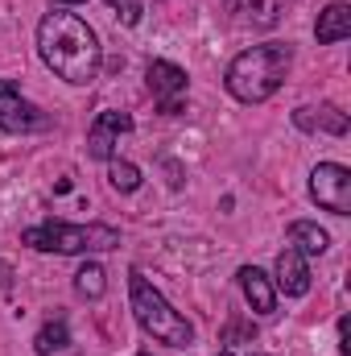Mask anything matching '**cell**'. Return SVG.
Returning a JSON list of instances; mask_svg holds the SVG:
<instances>
[{"label":"cell","mask_w":351,"mask_h":356,"mask_svg":"<svg viewBox=\"0 0 351 356\" xmlns=\"http://www.w3.org/2000/svg\"><path fill=\"white\" fill-rule=\"evenodd\" d=\"M37 54L58 79H67L75 88H87L99 75V63H103V46H99L95 29L75 13H46L42 17Z\"/></svg>","instance_id":"obj_1"},{"label":"cell","mask_w":351,"mask_h":356,"mask_svg":"<svg viewBox=\"0 0 351 356\" xmlns=\"http://www.w3.org/2000/svg\"><path fill=\"white\" fill-rule=\"evenodd\" d=\"M289 67H293V46L289 42H264V46H252V50L232 58L223 83L240 104H264L285 83Z\"/></svg>","instance_id":"obj_2"},{"label":"cell","mask_w":351,"mask_h":356,"mask_svg":"<svg viewBox=\"0 0 351 356\" xmlns=\"http://www.w3.org/2000/svg\"><path fill=\"white\" fill-rule=\"evenodd\" d=\"M128 302H132L137 323H141L157 344H170V348H186V344H194V327H190L174 307L166 302V294H162L141 269L128 273Z\"/></svg>","instance_id":"obj_3"},{"label":"cell","mask_w":351,"mask_h":356,"mask_svg":"<svg viewBox=\"0 0 351 356\" xmlns=\"http://www.w3.org/2000/svg\"><path fill=\"white\" fill-rule=\"evenodd\" d=\"M21 241L37 253H62V257H79V253H108L120 249V232L108 224H62V220H46L37 228H25Z\"/></svg>","instance_id":"obj_4"},{"label":"cell","mask_w":351,"mask_h":356,"mask_svg":"<svg viewBox=\"0 0 351 356\" xmlns=\"http://www.w3.org/2000/svg\"><path fill=\"white\" fill-rule=\"evenodd\" d=\"M310 199L331 211V216H348L351 211V170L339 162H318L310 170Z\"/></svg>","instance_id":"obj_5"},{"label":"cell","mask_w":351,"mask_h":356,"mask_svg":"<svg viewBox=\"0 0 351 356\" xmlns=\"http://www.w3.org/2000/svg\"><path fill=\"white\" fill-rule=\"evenodd\" d=\"M0 129H4V133H33V129H46V116L37 112V104H29L12 79H0Z\"/></svg>","instance_id":"obj_6"},{"label":"cell","mask_w":351,"mask_h":356,"mask_svg":"<svg viewBox=\"0 0 351 356\" xmlns=\"http://www.w3.org/2000/svg\"><path fill=\"white\" fill-rule=\"evenodd\" d=\"M145 79H149V91H153V99H157V108L166 116L182 112V104H186V71L182 67L166 63V58H153Z\"/></svg>","instance_id":"obj_7"},{"label":"cell","mask_w":351,"mask_h":356,"mask_svg":"<svg viewBox=\"0 0 351 356\" xmlns=\"http://www.w3.org/2000/svg\"><path fill=\"white\" fill-rule=\"evenodd\" d=\"M132 129V116L128 112H99L95 116V124L87 129V154L91 158H99V162H112L116 158V141H120V133H128Z\"/></svg>","instance_id":"obj_8"},{"label":"cell","mask_w":351,"mask_h":356,"mask_svg":"<svg viewBox=\"0 0 351 356\" xmlns=\"http://www.w3.org/2000/svg\"><path fill=\"white\" fill-rule=\"evenodd\" d=\"M293 124H298L302 133H331V137H348V129H351L348 112H339L335 104L298 108V112H293Z\"/></svg>","instance_id":"obj_9"},{"label":"cell","mask_w":351,"mask_h":356,"mask_svg":"<svg viewBox=\"0 0 351 356\" xmlns=\"http://www.w3.org/2000/svg\"><path fill=\"white\" fill-rule=\"evenodd\" d=\"M273 290L285 294V298H302L310 290V266H306V257L298 249H281V257H277V286Z\"/></svg>","instance_id":"obj_10"},{"label":"cell","mask_w":351,"mask_h":356,"mask_svg":"<svg viewBox=\"0 0 351 356\" xmlns=\"http://www.w3.org/2000/svg\"><path fill=\"white\" fill-rule=\"evenodd\" d=\"M236 277H240V290H244V298H248V307L257 315H273L277 311V290H273L268 273H261L257 266H244Z\"/></svg>","instance_id":"obj_11"},{"label":"cell","mask_w":351,"mask_h":356,"mask_svg":"<svg viewBox=\"0 0 351 356\" xmlns=\"http://www.w3.org/2000/svg\"><path fill=\"white\" fill-rule=\"evenodd\" d=\"M351 33V8L339 0V4H327L323 13H318V21H314V38H318V46H335V42H343Z\"/></svg>","instance_id":"obj_12"},{"label":"cell","mask_w":351,"mask_h":356,"mask_svg":"<svg viewBox=\"0 0 351 356\" xmlns=\"http://www.w3.org/2000/svg\"><path fill=\"white\" fill-rule=\"evenodd\" d=\"M327 245H331V236L318 224H310V220H293L289 224V249H298L302 257H323Z\"/></svg>","instance_id":"obj_13"},{"label":"cell","mask_w":351,"mask_h":356,"mask_svg":"<svg viewBox=\"0 0 351 356\" xmlns=\"http://www.w3.org/2000/svg\"><path fill=\"white\" fill-rule=\"evenodd\" d=\"M67 344H71L67 319H50V323L37 332V340H33V353H37V356H50V353H58V348H67Z\"/></svg>","instance_id":"obj_14"},{"label":"cell","mask_w":351,"mask_h":356,"mask_svg":"<svg viewBox=\"0 0 351 356\" xmlns=\"http://www.w3.org/2000/svg\"><path fill=\"white\" fill-rule=\"evenodd\" d=\"M75 290L83 294V298H103V290H108V273H103V266H95V261H87V266L75 273Z\"/></svg>","instance_id":"obj_15"},{"label":"cell","mask_w":351,"mask_h":356,"mask_svg":"<svg viewBox=\"0 0 351 356\" xmlns=\"http://www.w3.org/2000/svg\"><path fill=\"white\" fill-rule=\"evenodd\" d=\"M108 182H112L116 191H137V186H141V170H137L132 162H116V158H112V166H108Z\"/></svg>","instance_id":"obj_16"},{"label":"cell","mask_w":351,"mask_h":356,"mask_svg":"<svg viewBox=\"0 0 351 356\" xmlns=\"http://www.w3.org/2000/svg\"><path fill=\"white\" fill-rule=\"evenodd\" d=\"M248 17H252V25H261V29L277 25V17H281V0H252V4H248Z\"/></svg>","instance_id":"obj_17"},{"label":"cell","mask_w":351,"mask_h":356,"mask_svg":"<svg viewBox=\"0 0 351 356\" xmlns=\"http://www.w3.org/2000/svg\"><path fill=\"white\" fill-rule=\"evenodd\" d=\"M108 4H112V13H116L124 25H137L141 13H145V0H108Z\"/></svg>","instance_id":"obj_18"},{"label":"cell","mask_w":351,"mask_h":356,"mask_svg":"<svg viewBox=\"0 0 351 356\" xmlns=\"http://www.w3.org/2000/svg\"><path fill=\"white\" fill-rule=\"evenodd\" d=\"M8 290H12V266L0 261V294H8Z\"/></svg>","instance_id":"obj_19"},{"label":"cell","mask_w":351,"mask_h":356,"mask_svg":"<svg viewBox=\"0 0 351 356\" xmlns=\"http://www.w3.org/2000/svg\"><path fill=\"white\" fill-rule=\"evenodd\" d=\"M339 353L351 356V344H348V319H339Z\"/></svg>","instance_id":"obj_20"},{"label":"cell","mask_w":351,"mask_h":356,"mask_svg":"<svg viewBox=\"0 0 351 356\" xmlns=\"http://www.w3.org/2000/svg\"><path fill=\"white\" fill-rule=\"evenodd\" d=\"M54 4H87V0H54Z\"/></svg>","instance_id":"obj_21"},{"label":"cell","mask_w":351,"mask_h":356,"mask_svg":"<svg viewBox=\"0 0 351 356\" xmlns=\"http://www.w3.org/2000/svg\"><path fill=\"white\" fill-rule=\"evenodd\" d=\"M236 4H240V0H228V8H236Z\"/></svg>","instance_id":"obj_22"},{"label":"cell","mask_w":351,"mask_h":356,"mask_svg":"<svg viewBox=\"0 0 351 356\" xmlns=\"http://www.w3.org/2000/svg\"><path fill=\"white\" fill-rule=\"evenodd\" d=\"M219 356H236V353H219Z\"/></svg>","instance_id":"obj_23"},{"label":"cell","mask_w":351,"mask_h":356,"mask_svg":"<svg viewBox=\"0 0 351 356\" xmlns=\"http://www.w3.org/2000/svg\"><path fill=\"white\" fill-rule=\"evenodd\" d=\"M137 356H149V353H137Z\"/></svg>","instance_id":"obj_24"}]
</instances>
